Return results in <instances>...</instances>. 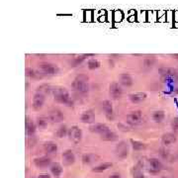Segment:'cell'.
<instances>
[{
    "mask_svg": "<svg viewBox=\"0 0 178 178\" xmlns=\"http://www.w3.org/2000/svg\"><path fill=\"white\" fill-rule=\"evenodd\" d=\"M68 138H69V140L74 143H80V140L82 139L81 129H79L77 126H72V127L68 130Z\"/></svg>",
    "mask_w": 178,
    "mask_h": 178,
    "instance_id": "4",
    "label": "cell"
},
{
    "mask_svg": "<svg viewBox=\"0 0 178 178\" xmlns=\"http://www.w3.org/2000/svg\"><path fill=\"white\" fill-rule=\"evenodd\" d=\"M118 128H119L121 131H124V132H129V131H130V130H129V128H128V127L126 128L123 124H119V125H118Z\"/></svg>",
    "mask_w": 178,
    "mask_h": 178,
    "instance_id": "36",
    "label": "cell"
},
{
    "mask_svg": "<svg viewBox=\"0 0 178 178\" xmlns=\"http://www.w3.org/2000/svg\"><path fill=\"white\" fill-rule=\"evenodd\" d=\"M161 178H166V177H161Z\"/></svg>",
    "mask_w": 178,
    "mask_h": 178,
    "instance_id": "41",
    "label": "cell"
},
{
    "mask_svg": "<svg viewBox=\"0 0 178 178\" xmlns=\"http://www.w3.org/2000/svg\"><path fill=\"white\" fill-rule=\"evenodd\" d=\"M101 106H102V109L104 113H105L106 117L108 119H112L113 118V105L111 101L104 100L102 104H101Z\"/></svg>",
    "mask_w": 178,
    "mask_h": 178,
    "instance_id": "14",
    "label": "cell"
},
{
    "mask_svg": "<svg viewBox=\"0 0 178 178\" xmlns=\"http://www.w3.org/2000/svg\"><path fill=\"white\" fill-rule=\"evenodd\" d=\"M116 155L121 159H124L129 155V146L124 140L120 142L116 146Z\"/></svg>",
    "mask_w": 178,
    "mask_h": 178,
    "instance_id": "6",
    "label": "cell"
},
{
    "mask_svg": "<svg viewBox=\"0 0 178 178\" xmlns=\"http://www.w3.org/2000/svg\"><path fill=\"white\" fill-rule=\"evenodd\" d=\"M88 76L85 74H79L74 78L72 82V88L77 94L86 95L89 91Z\"/></svg>",
    "mask_w": 178,
    "mask_h": 178,
    "instance_id": "1",
    "label": "cell"
},
{
    "mask_svg": "<svg viewBox=\"0 0 178 178\" xmlns=\"http://www.w3.org/2000/svg\"><path fill=\"white\" fill-rule=\"evenodd\" d=\"M95 120V114L93 113L92 110H86L82 113L81 117H80V121L84 124H92Z\"/></svg>",
    "mask_w": 178,
    "mask_h": 178,
    "instance_id": "15",
    "label": "cell"
},
{
    "mask_svg": "<svg viewBox=\"0 0 178 178\" xmlns=\"http://www.w3.org/2000/svg\"><path fill=\"white\" fill-rule=\"evenodd\" d=\"M53 91V95L54 100L57 101V103L60 104H67L70 103V98H69V92L67 91L66 88L61 87V86H57L51 89Z\"/></svg>",
    "mask_w": 178,
    "mask_h": 178,
    "instance_id": "2",
    "label": "cell"
},
{
    "mask_svg": "<svg viewBox=\"0 0 178 178\" xmlns=\"http://www.w3.org/2000/svg\"><path fill=\"white\" fill-rule=\"evenodd\" d=\"M165 118V113L162 110H157V111L153 112L152 114V120L155 123H161Z\"/></svg>",
    "mask_w": 178,
    "mask_h": 178,
    "instance_id": "25",
    "label": "cell"
},
{
    "mask_svg": "<svg viewBox=\"0 0 178 178\" xmlns=\"http://www.w3.org/2000/svg\"><path fill=\"white\" fill-rule=\"evenodd\" d=\"M26 74H27V76H29L31 78H41L42 77L41 74H40V72L36 71V70L33 68H27Z\"/></svg>",
    "mask_w": 178,
    "mask_h": 178,
    "instance_id": "32",
    "label": "cell"
},
{
    "mask_svg": "<svg viewBox=\"0 0 178 178\" xmlns=\"http://www.w3.org/2000/svg\"><path fill=\"white\" fill-rule=\"evenodd\" d=\"M115 21H121L123 18V13L122 11H116L115 12Z\"/></svg>",
    "mask_w": 178,
    "mask_h": 178,
    "instance_id": "34",
    "label": "cell"
},
{
    "mask_svg": "<svg viewBox=\"0 0 178 178\" xmlns=\"http://www.w3.org/2000/svg\"><path fill=\"white\" fill-rule=\"evenodd\" d=\"M171 57H173L174 59H178V54H172Z\"/></svg>",
    "mask_w": 178,
    "mask_h": 178,
    "instance_id": "40",
    "label": "cell"
},
{
    "mask_svg": "<svg viewBox=\"0 0 178 178\" xmlns=\"http://www.w3.org/2000/svg\"><path fill=\"white\" fill-rule=\"evenodd\" d=\"M173 22L178 23V11L173 12Z\"/></svg>",
    "mask_w": 178,
    "mask_h": 178,
    "instance_id": "37",
    "label": "cell"
},
{
    "mask_svg": "<svg viewBox=\"0 0 178 178\" xmlns=\"http://www.w3.org/2000/svg\"><path fill=\"white\" fill-rule=\"evenodd\" d=\"M38 178H51V176L49 175V174H40V175L38 176Z\"/></svg>",
    "mask_w": 178,
    "mask_h": 178,
    "instance_id": "39",
    "label": "cell"
},
{
    "mask_svg": "<svg viewBox=\"0 0 178 178\" xmlns=\"http://www.w3.org/2000/svg\"><path fill=\"white\" fill-rule=\"evenodd\" d=\"M90 56H92V54H83V56H79V57H74V60H72L73 66L78 65L79 63H81L82 61H83L85 59H86V57H90Z\"/></svg>",
    "mask_w": 178,
    "mask_h": 178,
    "instance_id": "33",
    "label": "cell"
},
{
    "mask_svg": "<svg viewBox=\"0 0 178 178\" xmlns=\"http://www.w3.org/2000/svg\"><path fill=\"white\" fill-rule=\"evenodd\" d=\"M177 140V138L175 135L171 134V133H167V134H164L163 136L161 138V143L162 145L165 146H168L170 145H172Z\"/></svg>",
    "mask_w": 178,
    "mask_h": 178,
    "instance_id": "17",
    "label": "cell"
},
{
    "mask_svg": "<svg viewBox=\"0 0 178 178\" xmlns=\"http://www.w3.org/2000/svg\"><path fill=\"white\" fill-rule=\"evenodd\" d=\"M50 169H51V172L53 173V175L57 178H59L61 175V173H63V166H61L59 162H54V163H51Z\"/></svg>",
    "mask_w": 178,
    "mask_h": 178,
    "instance_id": "20",
    "label": "cell"
},
{
    "mask_svg": "<svg viewBox=\"0 0 178 178\" xmlns=\"http://www.w3.org/2000/svg\"><path fill=\"white\" fill-rule=\"evenodd\" d=\"M36 124L40 129H46V127L48 126V119L46 117H39L37 119Z\"/></svg>",
    "mask_w": 178,
    "mask_h": 178,
    "instance_id": "31",
    "label": "cell"
},
{
    "mask_svg": "<svg viewBox=\"0 0 178 178\" xmlns=\"http://www.w3.org/2000/svg\"><path fill=\"white\" fill-rule=\"evenodd\" d=\"M37 127H38V126H37V124H35L33 121H29V120H27V122H26L27 135H28V136H33V135L36 133Z\"/></svg>",
    "mask_w": 178,
    "mask_h": 178,
    "instance_id": "22",
    "label": "cell"
},
{
    "mask_svg": "<svg viewBox=\"0 0 178 178\" xmlns=\"http://www.w3.org/2000/svg\"><path fill=\"white\" fill-rule=\"evenodd\" d=\"M44 150L47 153H49V154L54 153L57 150V145L54 142H51V140L46 142L44 143Z\"/></svg>",
    "mask_w": 178,
    "mask_h": 178,
    "instance_id": "21",
    "label": "cell"
},
{
    "mask_svg": "<svg viewBox=\"0 0 178 178\" xmlns=\"http://www.w3.org/2000/svg\"><path fill=\"white\" fill-rule=\"evenodd\" d=\"M68 130H69V129H67V127L65 125L60 126V127L59 128V130L57 131V137L60 138V139L65 137L66 135H68Z\"/></svg>",
    "mask_w": 178,
    "mask_h": 178,
    "instance_id": "27",
    "label": "cell"
},
{
    "mask_svg": "<svg viewBox=\"0 0 178 178\" xmlns=\"http://www.w3.org/2000/svg\"><path fill=\"white\" fill-rule=\"evenodd\" d=\"M49 119L53 123H60L64 120V115L60 109H53L49 114Z\"/></svg>",
    "mask_w": 178,
    "mask_h": 178,
    "instance_id": "11",
    "label": "cell"
},
{
    "mask_svg": "<svg viewBox=\"0 0 178 178\" xmlns=\"http://www.w3.org/2000/svg\"><path fill=\"white\" fill-rule=\"evenodd\" d=\"M149 164H150V169L149 170L150 173H153V174H156L158 173L159 171L163 169V164L161 163L160 160H158L157 158L155 157H152V158H149Z\"/></svg>",
    "mask_w": 178,
    "mask_h": 178,
    "instance_id": "9",
    "label": "cell"
},
{
    "mask_svg": "<svg viewBox=\"0 0 178 178\" xmlns=\"http://www.w3.org/2000/svg\"><path fill=\"white\" fill-rule=\"evenodd\" d=\"M100 136H101V140H105V142H114V140H118L117 134H116L115 132H112L110 130L105 132V133L102 135H100Z\"/></svg>",
    "mask_w": 178,
    "mask_h": 178,
    "instance_id": "19",
    "label": "cell"
},
{
    "mask_svg": "<svg viewBox=\"0 0 178 178\" xmlns=\"http://www.w3.org/2000/svg\"><path fill=\"white\" fill-rule=\"evenodd\" d=\"M87 67L90 70H94V69L99 68V67H100V61L98 60H95V59L89 60L88 63H87Z\"/></svg>",
    "mask_w": 178,
    "mask_h": 178,
    "instance_id": "28",
    "label": "cell"
},
{
    "mask_svg": "<svg viewBox=\"0 0 178 178\" xmlns=\"http://www.w3.org/2000/svg\"><path fill=\"white\" fill-rule=\"evenodd\" d=\"M133 177L134 178H146L143 174L142 170H140V164H138L137 166L134 167V169H133Z\"/></svg>",
    "mask_w": 178,
    "mask_h": 178,
    "instance_id": "30",
    "label": "cell"
},
{
    "mask_svg": "<svg viewBox=\"0 0 178 178\" xmlns=\"http://www.w3.org/2000/svg\"><path fill=\"white\" fill-rule=\"evenodd\" d=\"M120 83L122 85H124V86H132L134 83V80L133 78H132V76L129 74V73H122L121 75H120Z\"/></svg>",
    "mask_w": 178,
    "mask_h": 178,
    "instance_id": "18",
    "label": "cell"
},
{
    "mask_svg": "<svg viewBox=\"0 0 178 178\" xmlns=\"http://www.w3.org/2000/svg\"><path fill=\"white\" fill-rule=\"evenodd\" d=\"M39 67H40V69L42 70L43 73L48 74V75L57 74V71H59L57 66L54 65V64H53V63H40Z\"/></svg>",
    "mask_w": 178,
    "mask_h": 178,
    "instance_id": "5",
    "label": "cell"
},
{
    "mask_svg": "<svg viewBox=\"0 0 178 178\" xmlns=\"http://www.w3.org/2000/svg\"><path fill=\"white\" fill-rule=\"evenodd\" d=\"M45 94L42 93V92H37V93L34 95L33 98V108L36 110V111H39L43 108L45 104Z\"/></svg>",
    "mask_w": 178,
    "mask_h": 178,
    "instance_id": "8",
    "label": "cell"
},
{
    "mask_svg": "<svg viewBox=\"0 0 178 178\" xmlns=\"http://www.w3.org/2000/svg\"><path fill=\"white\" fill-rule=\"evenodd\" d=\"M155 61H156V60L154 57H145V60L143 61V66L145 67L146 69H150L153 65H154Z\"/></svg>",
    "mask_w": 178,
    "mask_h": 178,
    "instance_id": "24",
    "label": "cell"
},
{
    "mask_svg": "<svg viewBox=\"0 0 178 178\" xmlns=\"http://www.w3.org/2000/svg\"><path fill=\"white\" fill-rule=\"evenodd\" d=\"M142 120H143V114H142V111H140V110L132 111L131 113H129L127 116V123L132 126L140 124Z\"/></svg>",
    "mask_w": 178,
    "mask_h": 178,
    "instance_id": "3",
    "label": "cell"
},
{
    "mask_svg": "<svg viewBox=\"0 0 178 178\" xmlns=\"http://www.w3.org/2000/svg\"><path fill=\"white\" fill-rule=\"evenodd\" d=\"M131 143L132 146L135 150H143L145 149L146 145L142 142H139V140H131Z\"/></svg>",
    "mask_w": 178,
    "mask_h": 178,
    "instance_id": "29",
    "label": "cell"
},
{
    "mask_svg": "<svg viewBox=\"0 0 178 178\" xmlns=\"http://www.w3.org/2000/svg\"><path fill=\"white\" fill-rule=\"evenodd\" d=\"M108 178H122V176L120 175L119 173H113V174H111Z\"/></svg>",
    "mask_w": 178,
    "mask_h": 178,
    "instance_id": "38",
    "label": "cell"
},
{
    "mask_svg": "<svg viewBox=\"0 0 178 178\" xmlns=\"http://www.w3.org/2000/svg\"><path fill=\"white\" fill-rule=\"evenodd\" d=\"M146 97H148V94L146 92H137V93H132L129 95V99L134 104L142 103L146 99Z\"/></svg>",
    "mask_w": 178,
    "mask_h": 178,
    "instance_id": "13",
    "label": "cell"
},
{
    "mask_svg": "<svg viewBox=\"0 0 178 178\" xmlns=\"http://www.w3.org/2000/svg\"><path fill=\"white\" fill-rule=\"evenodd\" d=\"M97 156L93 154V153H86V154H83V156H82V161L85 164H90L92 162L97 161Z\"/></svg>",
    "mask_w": 178,
    "mask_h": 178,
    "instance_id": "26",
    "label": "cell"
},
{
    "mask_svg": "<svg viewBox=\"0 0 178 178\" xmlns=\"http://www.w3.org/2000/svg\"><path fill=\"white\" fill-rule=\"evenodd\" d=\"M63 164L66 166L73 164L75 162V155L71 149H66L63 152Z\"/></svg>",
    "mask_w": 178,
    "mask_h": 178,
    "instance_id": "10",
    "label": "cell"
},
{
    "mask_svg": "<svg viewBox=\"0 0 178 178\" xmlns=\"http://www.w3.org/2000/svg\"><path fill=\"white\" fill-rule=\"evenodd\" d=\"M109 93L110 96L113 99H119V98H121L123 94V89L121 84H119L118 82H112L109 87Z\"/></svg>",
    "mask_w": 178,
    "mask_h": 178,
    "instance_id": "7",
    "label": "cell"
},
{
    "mask_svg": "<svg viewBox=\"0 0 178 178\" xmlns=\"http://www.w3.org/2000/svg\"><path fill=\"white\" fill-rule=\"evenodd\" d=\"M171 126H172V129L175 131H178V118L173 119L172 123H171Z\"/></svg>",
    "mask_w": 178,
    "mask_h": 178,
    "instance_id": "35",
    "label": "cell"
},
{
    "mask_svg": "<svg viewBox=\"0 0 178 178\" xmlns=\"http://www.w3.org/2000/svg\"><path fill=\"white\" fill-rule=\"evenodd\" d=\"M112 165L113 164L111 163V162H104V163L98 165V166H95L93 169H92V171H93V172H96V173L103 172V171L108 170L109 168H111Z\"/></svg>",
    "mask_w": 178,
    "mask_h": 178,
    "instance_id": "23",
    "label": "cell"
},
{
    "mask_svg": "<svg viewBox=\"0 0 178 178\" xmlns=\"http://www.w3.org/2000/svg\"><path fill=\"white\" fill-rule=\"evenodd\" d=\"M34 163L37 167L42 168V167H48L49 165H51V160L49 156H41V157L34 159Z\"/></svg>",
    "mask_w": 178,
    "mask_h": 178,
    "instance_id": "16",
    "label": "cell"
},
{
    "mask_svg": "<svg viewBox=\"0 0 178 178\" xmlns=\"http://www.w3.org/2000/svg\"><path fill=\"white\" fill-rule=\"evenodd\" d=\"M89 131L92 132V133L95 134H99L102 135L105 132L109 131V127L106 124H102V123H96V124H93L89 127Z\"/></svg>",
    "mask_w": 178,
    "mask_h": 178,
    "instance_id": "12",
    "label": "cell"
}]
</instances>
